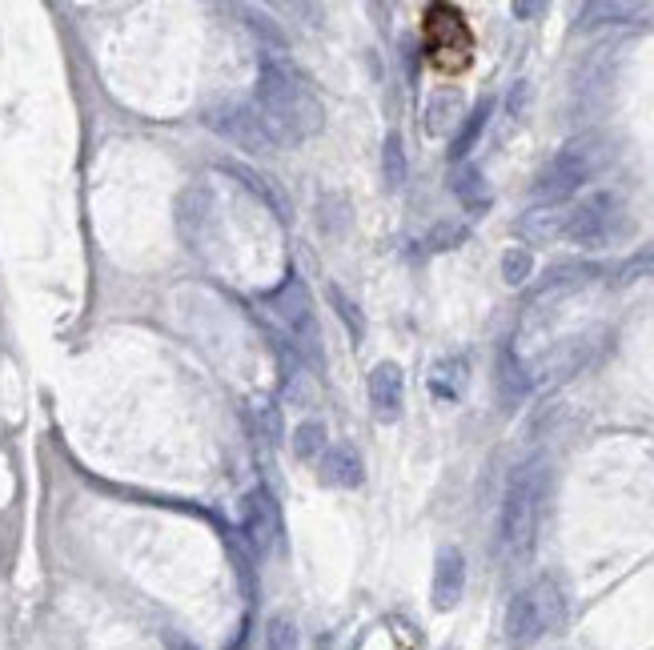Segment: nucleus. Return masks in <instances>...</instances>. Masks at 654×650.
Here are the masks:
<instances>
[{
    "mask_svg": "<svg viewBox=\"0 0 654 650\" xmlns=\"http://www.w3.org/2000/svg\"><path fill=\"white\" fill-rule=\"evenodd\" d=\"M253 113L273 149H293V145L309 141L313 133H321V125H325V109H321L309 77L285 57H269L261 65Z\"/></svg>",
    "mask_w": 654,
    "mask_h": 650,
    "instance_id": "nucleus-1",
    "label": "nucleus"
},
{
    "mask_svg": "<svg viewBox=\"0 0 654 650\" xmlns=\"http://www.w3.org/2000/svg\"><path fill=\"white\" fill-rule=\"evenodd\" d=\"M542 498H546V466L538 458L522 462L502 494V514H498V546L506 558H526L538 538V518H542Z\"/></svg>",
    "mask_w": 654,
    "mask_h": 650,
    "instance_id": "nucleus-2",
    "label": "nucleus"
},
{
    "mask_svg": "<svg viewBox=\"0 0 654 650\" xmlns=\"http://www.w3.org/2000/svg\"><path fill=\"white\" fill-rule=\"evenodd\" d=\"M598 161H602L598 137H574V141H566L546 161V169L534 177V201L538 205H562L566 197H574L594 177Z\"/></svg>",
    "mask_w": 654,
    "mask_h": 650,
    "instance_id": "nucleus-3",
    "label": "nucleus"
},
{
    "mask_svg": "<svg viewBox=\"0 0 654 650\" xmlns=\"http://www.w3.org/2000/svg\"><path fill=\"white\" fill-rule=\"evenodd\" d=\"M558 622H562V594L550 578H538L534 586L518 590L506 606V646L526 650L542 634H550Z\"/></svg>",
    "mask_w": 654,
    "mask_h": 650,
    "instance_id": "nucleus-4",
    "label": "nucleus"
},
{
    "mask_svg": "<svg viewBox=\"0 0 654 650\" xmlns=\"http://www.w3.org/2000/svg\"><path fill=\"white\" fill-rule=\"evenodd\" d=\"M265 305H269V313L277 317L281 330L289 334V342H293L305 358L321 362V330H317V317H313V305H309V293H305L301 277L289 273V277L265 297Z\"/></svg>",
    "mask_w": 654,
    "mask_h": 650,
    "instance_id": "nucleus-5",
    "label": "nucleus"
},
{
    "mask_svg": "<svg viewBox=\"0 0 654 650\" xmlns=\"http://www.w3.org/2000/svg\"><path fill=\"white\" fill-rule=\"evenodd\" d=\"M422 37H426V53L438 69L446 73H458L470 65V53H474V37L462 21L458 9L450 5H434L426 9V25H422Z\"/></svg>",
    "mask_w": 654,
    "mask_h": 650,
    "instance_id": "nucleus-6",
    "label": "nucleus"
},
{
    "mask_svg": "<svg viewBox=\"0 0 654 650\" xmlns=\"http://www.w3.org/2000/svg\"><path fill=\"white\" fill-rule=\"evenodd\" d=\"M622 225V201L618 193L602 189V193H590L586 201H578L574 209H566V225H562V237L574 241V245H606Z\"/></svg>",
    "mask_w": 654,
    "mask_h": 650,
    "instance_id": "nucleus-7",
    "label": "nucleus"
},
{
    "mask_svg": "<svg viewBox=\"0 0 654 650\" xmlns=\"http://www.w3.org/2000/svg\"><path fill=\"white\" fill-rule=\"evenodd\" d=\"M241 534L257 554H265L273 546V538L281 534V514H277V502L265 486H253L241 498Z\"/></svg>",
    "mask_w": 654,
    "mask_h": 650,
    "instance_id": "nucleus-8",
    "label": "nucleus"
},
{
    "mask_svg": "<svg viewBox=\"0 0 654 650\" xmlns=\"http://www.w3.org/2000/svg\"><path fill=\"white\" fill-rule=\"evenodd\" d=\"M209 129H217L221 137H229L233 145H241L249 153H269L273 149L261 121H257V113H253V105H225V109L209 113Z\"/></svg>",
    "mask_w": 654,
    "mask_h": 650,
    "instance_id": "nucleus-9",
    "label": "nucleus"
},
{
    "mask_svg": "<svg viewBox=\"0 0 654 650\" xmlns=\"http://www.w3.org/2000/svg\"><path fill=\"white\" fill-rule=\"evenodd\" d=\"M366 390H370V406H374V414H378L382 422H394V418L402 414V402H406V374H402L398 362H378V366L370 370Z\"/></svg>",
    "mask_w": 654,
    "mask_h": 650,
    "instance_id": "nucleus-10",
    "label": "nucleus"
},
{
    "mask_svg": "<svg viewBox=\"0 0 654 650\" xmlns=\"http://www.w3.org/2000/svg\"><path fill=\"white\" fill-rule=\"evenodd\" d=\"M462 590H466V558L458 546H446L438 550V562H434V606L438 610H454L462 602Z\"/></svg>",
    "mask_w": 654,
    "mask_h": 650,
    "instance_id": "nucleus-11",
    "label": "nucleus"
},
{
    "mask_svg": "<svg viewBox=\"0 0 654 650\" xmlns=\"http://www.w3.org/2000/svg\"><path fill=\"white\" fill-rule=\"evenodd\" d=\"M494 386H498V402H502L506 410H514V406L526 402V394H530V374H526V366L518 362L514 346H502V350H498Z\"/></svg>",
    "mask_w": 654,
    "mask_h": 650,
    "instance_id": "nucleus-12",
    "label": "nucleus"
},
{
    "mask_svg": "<svg viewBox=\"0 0 654 650\" xmlns=\"http://www.w3.org/2000/svg\"><path fill=\"white\" fill-rule=\"evenodd\" d=\"M362 478H366V466H362L354 446H330L321 454V482L325 486L354 490V486H362Z\"/></svg>",
    "mask_w": 654,
    "mask_h": 650,
    "instance_id": "nucleus-13",
    "label": "nucleus"
},
{
    "mask_svg": "<svg viewBox=\"0 0 654 650\" xmlns=\"http://www.w3.org/2000/svg\"><path fill=\"white\" fill-rule=\"evenodd\" d=\"M562 225H566V209H562V205H534V209L522 213L518 233H522L526 241L546 245V241H558V237H562Z\"/></svg>",
    "mask_w": 654,
    "mask_h": 650,
    "instance_id": "nucleus-14",
    "label": "nucleus"
},
{
    "mask_svg": "<svg viewBox=\"0 0 654 650\" xmlns=\"http://www.w3.org/2000/svg\"><path fill=\"white\" fill-rule=\"evenodd\" d=\"M229 173H233L241 185H249V189H253V193H257V197H261V201H265V205H269V209H273L281 221H289V217H293L289 193H285L277 181H269L265 173H257V169H245V165H229Z\"/></svg>",
    "mask_w": 654,
    "mask_h": 650,
    "instance_id": "nucleus-15",
    "label": "nucleus"
},
{
    "mask_svg": "<svg viewBox=\"0 0 654 650\" xmlns=\"http://www.w3.org/2000/svg\"><path fill=\"white\" fill-rule=\"evenodd\" d=\"M466 382H470L466 358H442V362L430 370V394H434L438 402H458L462 390H466Z\"/></svg>",
    "mask_w": 654,
    "mask_h": 650,
    "instance_id": "nucleus-16",
    "label": "nucleus"
},
{
    "mask_svg": "<svg viewBox=\"0 0 654 650\" xmlns=\"http://www.w3.org/2000/svg\"><path fill=\"white\" fill-rule=\"evenodd\" d=\"M450 185H454V197L462 201V209H470V213H486V209H490V185H486L482 169L462 165V169L454 173Z\"/></svg>",
    "mask_w": 654,
    "mask_h": 650,
    "instance_id": "nucleus-17",
    "label": "nucleus"
},
{
    "mask_svg": "<svg viewBox=\"0 0 654 650\" xmlns=\"http://www.w3.org/2000/svg\"><path fill=\"white\" fill-rule=\"evenodd\" d=\"M602 269L598 265H554L546 277H542V285H538V301H546V297H554V293H570V289H578V285H586L590 277H598Z\"/></svg>",
    "mask_w": 654,
    "mask_h": 650,
    "instance_id": "nucleus-18",
    "label": "nucleus"
},
{
    "mask_svg": "<svg viewBox=\"0 0 654 650\" xmlns=\"http://www.w3.org/2000/svg\"><path fill=\"white\" fill-rule=\"evenodd\" d=\"M490 113H494V97H482V101L474 105V113L462 121V129L454 133V141H450V157H454V161H462V157L478 145V137H482L486 125H490Z\"/></svg>",
    "mask_w": 654,
    "mask_h": 650,
    "instance_id": "nucleus-19",
    "label": "nucleus"
},
{
    "mask_svg": "<svg viewBox=\"0 0 654 650\" xmlns=\"http://www.w3.org/2000/svg\"><path fill=\"white\" fill-rule=\"evenodd\" d=\"M325 426L321 422H301L297 430H293V454L301 458V462H313V458H321L325 454Z\"/></svg>",
    "mask_w": 654,
    "mask_h": 650,
    "instance_id": "nucleus-20",
    "label": "nucleus"
},
{
    "mask_svg": "<svg viewBox=\"0 0 654 650\" xmlns=\"http://www.w3.org/2000/svg\"><path fill=\"white\" fill-rule=\"evenodd\" d=\"M426 117H430V121H426V129H430V133H446V129H450V125L462 117V97H458V93H450V89H446V93H438V97L430 101V113H426Z\"/></svg>",
    "mask_w": 654,
    "mask_h": 650,
    "instance_id": "nucleus-21",
    "label": "nucleus"
},
{
    "mask_svg": "<svg viewBox=\"0 0 654 650\" xmlns=\"http://www.w3.org/2000/svg\"><path fill=\"white\" fill-rule=\"evenodd\" d=\"M382 173H386V185H390V189H402V185H406V149H402V137H398V133L386 137Z\"/></svg>",
    "mask_w": 654,
    "mask_h": 650,
    "instance_id": "nucleus-22",
    "label": "nucleus"
},
{
    "mask_svg": "<svg viewBox=\"0 0 654 650\" xmlns=\"http://www.w3.org/2000/svg\"><path fill=\"white\" fill-rule=\"evenodd\" d=\"M530 273H534V253H530V249L514 245V249L502 253V281H506V285H522Z\"/></svg>",
    "mask_w": 654,
    "mask_h": 650,
    "instance_id": "nucleus-23",
    "label": "nucleus"
},
{
    "mask_svg": "<svg viewBox=\"0 0 654 650\" xmlns=\"http://www.w3.org/2000/svg\"><path fill=\"white\" fill-rule=\"evenodd\" d=\"M638 5H586L582 9V25H622L630 17H638Z\"/></svg>",
    "mask_w": 654,
    "mask_h": 650,
    "instance_id": "nucleus-24",
    "label": "nucleus"
},
{
    "mask_svg": "<svg viewBox=\"0 0 654 650\" xmlns=\"http://www.w3.org/2000/svg\"><path fill=\"white\" fill-rule=\"evenodd\" d=\"M330 301H334V309H338V317L350 325V338L354 342H362V334H366V317L358 313V305L338 289V285H330Z\"/></svg>",
    "mask_w": 654,
    "mask_h": 650,
    "instance_id": "nucleus-25",
    "label": "nucleus"
},
{
    "mask_svg": "<svg viewBox=\"0 0 654 650\" xmlns=\"http://www.w3.org/2000/svg\"><path fill=\"white\" fill-rule=\"evenodd\" d=\"M241 21H245V25H249L265 45H269V49H277V57L285 53V37H281V29H277L273 21H265L257 9H241Z\"/></svg>",
    "mask_w": 654,
    "mask_h": 650,
    "instance_id": "nucleus-26",
    "label": "nucleus"
},
{
    "mask_svg": "<svg viewBox=\"0 0 654 650\" xmlns=\"http://www.w3.org/2000/svg\"><path fill=\"white\" fill-rule=\"evenodd\" d=\"M618 277V285H626V281H638V277H646V273H654V245H646V249H638L634 257H626L618 269H614Z\"/></svg>",
    "mask_w": 654,
    "mask_h": 650,
    "instance_id": "nucleus-27",
    "label": "nucleus"
},
{
    "mask_svg": "<svg viewBox=\"0 0 654 650\" xmlns=\"http://www.w3.org/2000/svg\"><path fill=\"white\" fill-rule=\"evenodd\" d=\"M462 241H466V225H458V221H442V225H434V233L426 237L430 249H458Z\"/></svg>",
    "mask_w": 654,
    "mask_h": 650,
    "instance_id": "nucleus-28",
    "label": "nucleus"
},
{
    "mask_svg": "<svg viewBox=\"0 0 654 650\" xmlns=\"http://www.w3.org/2000/svg\"><path fill=\"white\" fill-rule=\"evenodd\" d=\"M269 650H297V626L289 618L269 622Z\"/></svg>",
    "mask_w": 654,
    "mask_h": 650,
    "instance_id": "nucleus-29",
    "label": "nucleus"
},
{
    "mask_svg": "<svg viewBox=\"0 0 654 650\" xmlns=\"http://www.w3.org/2000/svg\"><path fill=\"white\" fill-rule=\"evenodd\" d=\"M546 13V5H514V17H538Z\"/></svg>",
    "mask_w": 654,
    "mask_h": 650,
    "instance_id": "nucleus-30",
    "label": "nucleus"
}]
</instances>
